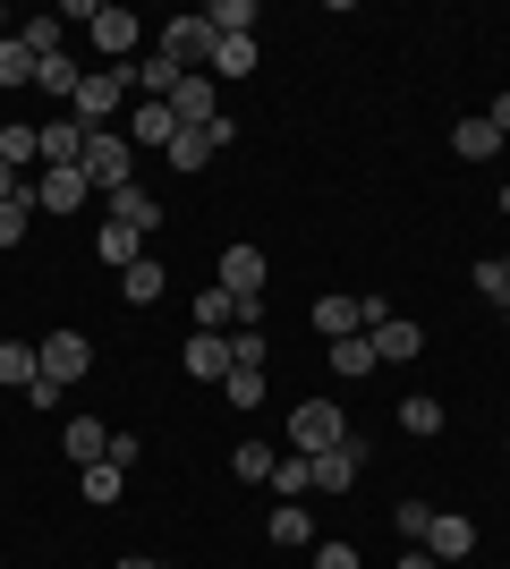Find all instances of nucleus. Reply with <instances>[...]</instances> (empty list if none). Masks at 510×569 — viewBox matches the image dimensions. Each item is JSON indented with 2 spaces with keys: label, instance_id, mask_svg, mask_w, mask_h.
Instances as JSON below:
<instances>
[{
  "label": "nucleus",
  "instance_id": "obj_1",
  "mask_svg": "<svg viewBox=\"0 0 510 569\" xmlns=\"http://www.w3.org/2000/svg\"><path fill=\"white\" fill-rule=\"evenodd\" d=\"M137 94V60H102L86 86H77V102H69V119H86V128H111V111Z\"/></svg>",
  "mask_w": 510,
  "mask_h": 569
},
{
  "label": "nucleus",
  "instance_id": "obj_2",
  "mask_svg": "<svg viewBox=\"0 0 510 569\" xmlns=\"http://www.w3.org/2000/svg\"><path fill=\"white\" fill-rule=\"evenodd\" d=\"M86 179H94L102 196H120V188H137V144L120 137V128H94V137H86Z\"/></svg>",
  "mask_w": 510,
  "mask_h": 569
},
{
  "label": "nucleus",
  "instance_id": "obj_3",
  "mask_svg": "<svg viewBox=\"0 0 510 569\" xmlns=\"http://www.w3.org/2000/svg\"><path fill=\"white\" fill-rule=\"evenodd\" d=\"M290 442H298V459H316V451H332V442H349V408H340V400H298V408H290Z\"/></svg>",
  "mask_w": 510,
  "mask_h": 569
},
{
  "label": "nucleus",
  "instance_id": "obj_4",
  "mask_svg": "<svg viewBox=\"0 0 510 569\" xmlns=\"http://www.w3.org/2000/svg\"><path fill=\"white\" fill-rule=\"evenodd\" d=\"M213 43H221V34H213V26H204V9H188V18H170L162 26V43H153V51H162V60H179V69H213Z\"/></svg>",
  "mask_w": 510,
  "mask_h": 569
},
{
  "label": "nucleus",
  "instance_id": "obj_5",
  "mask_svg": "<svg viewBox=\"0 0 510 569\" xmlns=\"http://www.w3.org/2000/svg\"><path fill=\"white\" fill-rule=\"evenodd\" d=\"M417 545L434 552L442 569H460L468 552H477V519H468V510H434V519H426V536H417Z\"/></svg>",
  "mask_w": 510,
  "mask_h": 569
},
{
  "label": "nucleus",
  "instance_id": "obj_6",
  "mask_svg": "<svg viewBox=\"0 0 510 569\" xmlns=\"http://www.w3.org/2000/svg\"><path fill=\"white\" fill-rule=\"evenodd\" d=\"M34 357H43V382H51V391H69V382H86V366H94V340H86V332H51Z\"/></svg>",
  "mask_w": 510,
  "mask_h": 569
},
{
  "label": "nucleus",
  "instance_id": "obj_7",
  "mask_svg": "<svg viewBox=\"0 0 510 569\" xmlns=\"http://www.w3.org/2000/svg\"><path fill=\"white\" fill-rule=\"evenodd\" d=\"M26 196H34V213H77V204L94 196V179H86V170H34Z\"/></svg>",
  "mask_w": 510,
  "mask_h": 569
},
{
  "label": "nucleus",
  "instance_id": "obj_8",
  "mask_svg": "<svg viewBox=\"0 0 510 569\" xmlns=\"http://www.w3.org/2000/svg\"><path fill=\"white\" fill-rule=\"evenodd\" d=\"M34 137H43V170H77V162H86V137H94V128H86V119H69V111H51Z\"/></svg>",
  "mask_w": 510,
  "mask_h": 569
},
{
  "label": "nucleus",
  "instance_id": "obj_9",
  "mask_svg": "<svg viewBox=\"0 0 510 569\" xmlns=\"http://www.w3.org/2000/svg\"><path fill=\"white\" fill-rule=\"evenodd\" d=\"M366 340H374V366H409V357H426V323H409V315L366 323Z\"/></svg>",
  "mask_w": 510,
  "mask_h": 569
},
{
  "label": "nucleus",
  "instance_id": "obj_10",
  "mask_svg": "<svg viewBox=\"0 0 510 569\" xmlns=\"http://www.w3.org/2000/svg\"><path fill=\"white\" fill-rule=\"evenodd\" d=\"M221 289H230V298H239V307H264V256H256V247H221Z\"/></svg>",
  "mask_w": 510,
  "mask_h": 569
},
{
  "label": "nucleus",
  "instance_id": "obj_11",
  "mask_svg": "<svg viewBox=\"0 0 510 569\" xmlns=\"http://www.w3.org/2000/svg\"><path fill=\"white\" fill-rule=\"evenodd\" d=\"M86 34L102 43V60H137V43H146V18H137V9H111V0H102V18L86 26Z\"/></svg>",
  "mask_w": 510,
  "mask_h": 569
},
{
  "label": "nucleus",
  "instance_id": "obj_12",
  "mask_svg": "<svg viewBox=\"0 0 510 569\" xmlns=\"http://www.w3.org/2000/svg\"><path fill=\"white\" fill-rule=\"evenodd\" d=\"M170 119H179V128H213V119H221V86H213L204 69L179 77V94H170Z\"/></svg>",
  "mask_w": 510,
  "mask_h": 569
},
{
  "label": "nucleus",
  "instance_id": "obj_13",
  "mask_svg": "<svg viewBox=\"0 0 510 569\" xmlns=\"http://www.w3.org/2000/svg\"><path fill=\"white\" fill-rule=\"evenodd\" d=\"M307 468H316V493H349V485H358V468H366V442H358V433H349V442H332V451H316V459H307Z\"/></svg>",
  "mask_w": 510,
  "mask_h": 569
},
{
  "label": "nucleus",
  "instance_id": "obj_14",
  "mask_svg": "<svg viewBox=\"0 0 510 569\" xmlns=\"http://www.w3.org/2000/svg\"><path fill=\"white\" fill-rule=\"evenodd\" d=\"M60 451H69L77 468H94V459H111V426H102V417H69V426H60Z\"/></svg>",
  "mask_w": 510,
  "mask_h": 569
},
{
  "label": "nucleus",
  "instance_id": "obj_15",
  "mask_svg": "<svg viewBox=\"0 0 510 569\" xmlns=\"http://www.w3.org/2000/svg\"><path fill=\"white\" fill-rule=\"evenodd\" d=\"M204 77H213V86L256 77V34H221V43H213V69H204Z\"/></svg>",
  "mask_w": 510,
  "mask_h": 569
},
{
  "label": "nucleus",
  "instance_id": "obj_16",
  "mask_svg": "<svg viewBox=\"0 0 510 569\" xmlns=\"http://www.w3.org/2000/svg\"><path fill=\"white\" fill-rule=\"evenodd\" d=\"M170 137H179V119H170V102H146V94H137V111H128V144H153V153H162Z\"/></svg>",
  "mask_w": 510,
  "mask_h": 569
},
{
  "label": "nucleus",
  "instance_id": "obj_17",
  "mask_svg": "<svg viewBox=\"0 0 510 569\" xmlns=\"http://www.w3.org/2000/svg\"><path fill=\"white\" fill-rule=\"evenodd\" d=\"M77 86H86V69H77L69 51H51V60H34V94H51V102H77Z\"/></svg>",
  "mask_w": 510,
  "mask_h": 569
},
{
  "label": "nucleus",
  "instance_id": "obj_18",
  "mask_svg": "<svg viewBox=\"0 0 510 569\" xmlns=\"http://www.w3.org/2000/svg\"><path fill=\"white\" fill-rule=\"evenodd\" d=\"M316 332H323V340L366 332V298H316Z\"/></svg>",
  "mask_w": 510,
  "mask_h": 569
},
{
  "label": "nucleus",
  "instance_id": "obj_19",
  "mask_svg": "<svg viewBox=\"0 0 510 569\" xmlns=\"http://www.w3.org/2000/svg\"><path fill=\"white\" fill-rule=\"evenodd\" d=\"M188 375L196 382H221V375H230V332H196L188 340Z\"/></svg>",
  "mask_w": 510,
  "mask_h": 569
},
{
  "label": "nucleus",
  "instance_id": "obj_20",
  "mask_svg": "<svg viewBox=\"0 0 510 569\" xmlns=\"http://www.w3.org/2000/svg\"><path fill=\"white\" fill-rule=\"evenodd\" d=\"M34 382H43V357L26 340H0V391H34Z\"/></svg>",
  "mask_w": 510,
  "mask_h": 569
},
{
  "label": "nucleus",
  "instance_id": "obj_21",
  "mask_svg": "<svg viewBox=\"0 0 510 569\" xmlns=\"http://www.w3.org/2000/svg\"><path fill=\"white\" fill-rule=\"evenodd\" d=\"M213 153H221V144H213V128H179V137L162 144V162H170V170H204Z\"/></svg>",
  "mask_w": 510,
  "mask_h": 569
},
{
  "label": "nucleus",
  "instance_id": "obj_22",
  "mask_svg": "<svg viewBox=\"0 0 510 569\" xmlns=\"http://www.w3.org/2000/svg\"><path fill=\"white\" fill-rule=\"evenodd\" d=\"M162 289H170V272H162V263H153V256H137V263H128V272H120V298H128V307H153Z\"/></svg>",
  "mask_w": 510,
  "mask_h": 569
},
{
  "label": "nucleus",
  "instance_id": "obj_23",
  "mask_svg": "<svg viewBox=\"0 0 510 569\" xmlns=\"http://www.w3.org/2000/svg\"><path fill=\"white\" fill-rule=\"evenodd\" d=\"M111 221H120V230H137V238H146V230H162V204H153L146 188H120V196H111Z\"/></svg>",
  "mask_w": 510,
  "mask_h": 569
},
{
  "label": "nucleus",
  "instance_id": "obj_24",
  "mask_svg": "<svg viewBox=\"0 0 510 569\" xmlns=\"http://www.w3.org/2000/svg\"><path fill=\"white\" fill-rule=\"evenodd\" d=\"M94 256L111 263V272H128V263L146 256V238H137V230H120V221H102V230H94Z\"/></svg>",
  "mask_w": 510,
  "mask_h": 569
},
{
  "label": "nucleus",
  "instance_id": "obj_25",
  "mask_svg": "<svg viewBox=\"0 0 510 569\" xmlns=\"http://www.w3.org/2000/svg\"><path fill=\"white\" fill-rule=\"evenodd\" d=\"M196 323H204V332H239V298H230V289H204V298H196Z\"/></svg>",
  "mask_w": 510,
  "mask_h": 569
},
{
  "label": "nucleus",
  "instance_id": "obj_26",
  "mask_svg": "<svg viewBox=\"0 0 510 569\" xmlns=\"http://www.w3.org/2000/svg\"><path fill=\"white\" fill-rule=\"evenodd\" d=\"M272 545H281V552H298V545H316V519H307V510H298V501H281V510H272Z\"/></svg>",
  "mask_w": 510,
  "mask_h": 569
},
{
  "label": "nucleus",
  "instance_id": "obj_27",
  "mask_svg": "<svg viewBox=\"0 0 510 569\" xmlns=\"http://www.w3.org/2000/svg\"><path fill=\"white\" fill-rule=\"evenodd\" d=\"M0 162H9V170H26V162H43V137H34V128H26V119H9V128H0Z\"/></svg>",
  "mask_w": 510,
  "mask_h": 569
},
{
  "label": "nucleus",
  "instance_id": "obj_28",
  "mask_svg": "<svg viewBox=\"0 0 510 569\" xmlns=\"http://www.w3.org/2000/svg\"><path fill=\"white\" fill-rule=\"evenodd\" d=\"M332 375H349V382H358V375H374V340H366V332L332 340Z\"/></svg>",
  "mask_w": 510,
  "mask_h": 569
},
{
  "label": "nucleus",
  "instance_id": "obj_29",
  "mask_svg": "<svg viewBox=\"0 0 510 569\" xmlns=\"http://www.w3.org/2000/svg\"><path fill=\"white\" fill-rule=\"evenodd\" d=\"M230 468H239L247 485H272V468H281V451H272V442H239V451H230Z\"/></svg>",
  "mask_w": 510,
  "mask_h": 569
},
{
  "label": "nucleus",
  "instance_id": "obj_30",
  "mask_svg": "<svg viewBox=\"0 0 510 569\" xmlns=\"http://www.w3.org/2000/svg\"><path fill=\"white\" fill-rule=\"evenodd\" d=\"M221 400H230V408H256V400H264V366H230V375H221Z\"/></svg>",
  "mask_w": 510,
  "mask_h": 569
},
{
  "label": "nucleus",
  "instance_id": "obj_31",
  "mask_svg": "<svg viewBox=\"0 0 510 569\" xmlns=\"http://www.w3.org/2000/svg\"><path fill=\"white\" fill-rule=\"evenodd\" d=\"M204 26H213V34H256V0H213Z\"/></svg>",
  "mask_w": 510,
  "mask_h": 569
},
{
  "label": "nucleus",
  "instance_id": "obj_32",
  "mask_svg": "<svg viewBox=\"0 0 510 569\" xmlns=\"http://www.w3.org/2000/svg\"><path fill=\"white\" fill-rule=\"evenodd\" d=\"M26 221H34V196H9V204H0V256H9V247H26Z\"/></svg>",
  "mask_w": 510,
  "mask_h": 569
},
{
  "label": "nucleus",
  "instance_id": "obj_33",
  "mask_svg": "<svg viewBox=\"0 0 510 569\" xmlns=\"http://www.w3.org/2000/svg\"><path fill=\"white\" fill-rule=\"evenodd\" d=\"M0 86H34V51L18 34H0Z\"/></svg>",
  "mask_w": 510,
  "mask_h": 569
},
{
  "label": "nucleus",
  "instance_id": "obj_34",
  "mask_svg": "<svg viewBox=\"0 0 510 569\" xmlns=\"http://www.w3.org/2000/svg\"><path fill=\"white\" fill-rule=\"evenodd\" d=\"M451 144H460L468 162H486V153H493L502 137H493V119H460V128H451Z\"/></svg>",
  "mask_w": 510,
  "mask_h": 569
},
{
  "label": "nucleus",
  "instance_id": "obj_35",
  "mask_svg": "<svg viewBox=\"0 0 510 569\" xmlns=\"http://www.w3.org/2000/svg\"><path fill=\"white\" fill-rule=\"evenodd\" d=\"M400 433H442V400H426V391L400 400Z\"/></svg>",
  "mask_w": 510,
  "mask_h": 569
},
{
  "label": "nucleus",
  "instance_id": "obj_36",
  "mask_svg": "<svg viewBox=\"0 0 510 569\" xmlns=\"http://www.w3.org/2000/svg\"><path fill=\"white\" fill-rule=\"evenodd\" d=\"M272 493H290V501H298V493H316V468H307V459L290 451L281 468H272Z\"/></svg>",
  "mask_w": 510,
  "mask_h": 569
},
{
  "label": "nucleus",
  "instance_id": "obj_37",
  "mask_svg": "<svg viewBox=\"0 0 510 569\" xmlns=\"http://www.w3.org/2000/svg\"><path fill=\"white\" fill-rule=\"evenodd\" d=\"M120 476H128V468H111V459H94V468L77 476V485H86V501H120Z\"/></svg>",
  "mask_w": 510,
  "mask_h": 569
},
{
  "label": "nucleus",
  "instance_id": "obj_38",
  "mask_svg": "<svg viewBox=\"0 0 510 569\" xmlns=\"http://www.w3.org/2000/svg\"><path fill=\"white\" fill-rule=\"evenodd\" d=\"M468 281H477V298H510V272H502V256H486L477 272H468Z\"/></svg>",
  "mask_w": 510,
  "mask_h": 569
},
{
  "label": "nucleus",
  "instance_id": "obj_39",
  "mask_svg": "<svg viewBox=\"0 0 510 569\" xmlns=\"http://www.w3.org/2000/svg\"><path fill=\"white\" fill-rule=\"evenodd\" d=\"M316 569H366V561H358V545H323Z\"/></svg>",
  "mask_w": 510,
  "mask_h": 569
},
{
  "label": "nucleus",
  "instance_id": "obj_40",
  "mask_svg": "<svg viewBox=\"0 0 510 569\" xmlns=\"http://www.w3.org/2000/svg\"><path fill=\"white\" fill-rule=\"evenodd\" d=\"M9 196H26V170H9V162H0V204H9Z\"/></svg>",
  "mask_w": 510,
  "mask_h": 569
},
{
  "label": "nucleus",
  "instance_id": "obj_41",
  "mask_svg": "<svg viewBox=\"0 0 510 569\" xmlns=\"http://www.w3.org/2000/svg\"><path fill=\"white\" fill-rule=\"evenodd\" d=\"M486 119H493V137H510V94H493V111H486Z\"/></svg>",
  "mask_w": 510,
  "mask_h": 569
},
{
  "label": "nucleus",
  "instance_id": "obj_42",
  "mask_svg": "<svg viewBox=\"0 0 510 569\" xmlns=\"http://www.w3.org/2000/svg\"><path fill=\"white\" fill-rule=\"evenodd\" d=\"M120 569H162V561H120Z\"/></svg>",
  "mask_w": 510,
  "mask_h": 569
},
{
  "label": "nucleus",
  "instance_id": "obj_43",
  "mask_svg": "<svg viewBox=\"0 0 510 569\" xmlns=\"http://www.w3.org/2000/svg\"><path fill=\"white\" fill-rule=\"evenodd\" d=\"M502 213H510V188H502Z\"/></svg>",
  "mask_w": 510,
  "mask_h": 569
},
{
  "label": "nucleus",
  "instance_id": "obj_44",
  "mask_svg": "<svg viewBox=\"0 0 510 569\" xmlns=\"http://www.w3.org/2000/svg\"><path fill=\"white\" fill-rule=\"evenodd\" d=\"M502 323H510V298H502Z\"/></svg>",
  "mask_w": 510,
  "mask_h": 569
},
{
  "label": "nucleus",
  "instance_id": "obj_45",
  "mask_svg": "<svg viewBox=\"0 0 510 569\" xmlns=\"http://www.w3.org/2000/svg\"><path fill=\"white\" fill-rule=\"evenodd\" d=\"M502 451H510V433H502Z\"/></svg>",
  "mask_w": 510,
  "mask_h": 569
},
{
  "label": "nucleus",
  "instance_id": "obj_46",
  "mask_svg": "<svg viewBox=\"0 0 510 569\" xmlns=\"http://www.w3.org/2000/svg\"><path fill=\"white\" fill-rule=\"evenodd\" d=\"M502 272H510V256H502Z\"/></svg>",
  "mask_w": 510,
  "mask_h": 569
}]
</instances>
